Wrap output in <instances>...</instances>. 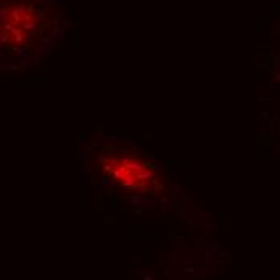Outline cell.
<instances>
[{"instance_id":"obj_1","label":"cell","mask_w":280,"mask_h":280,"mask_svg":"<svg viewBox=\"0 0 280 280\" xmlns=\"http://www.w3.org/2000/svg\"><path fill=\"white\" fill-rule=\"evenodd\" d=\"M100 168L111 184L127 192L148 193L159 187L155 166L142 155L131 150L118 146L101 150Z\"/></svg>"},{"instance_id":"obj_2","label":"cell","mask_w":280,"mask_h":280,"mask_svg":"<svg viewBox=\"0 0 280 280\" xmlns=\"http://www.w3.org/2000/svg\"><path fill=\"white\" fill-rule=\"evenodd\" d=\"M39 10L31 3H10L2 13V39L11 49H19L39 28Z\"/></svg>"}]
</instances>
